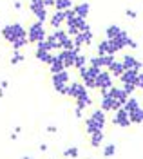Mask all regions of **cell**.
I'll use <instances>...</instances> for the list:
<instances>
[{"label":"cell","instance_id":"cell-29","mask_svg":"<svg viewBox=\"0 0 143 159\" xmlns=\"http://www.w3.org/2000/svg\"><path fill=\"white\" fill-rule=\"evenodd\" d=\"M98 54H113V52H111V43H109V40H103L102 43L98 45Z\"/></svg>","mask_w":143,"mask_h":159},{"label":"cell","instance_id":"cell-13","mask_svg":"<svg viewBox=\"0 0 143 159\" xmlns=\"http://www.w3.org/2000/svg\"><path fill=\"white\" fill-rule=\"evenodd\" d=\"M123 67H125V70L127 69H136V70H141V61L140 60H136V56H132V54H125L122 60Z\"/></svg>","mask_w":143,"mask_h":159},{"label":"cell","instance_id":"cell-15","mask_svg":"<svg viewBox=\"0 0 143 159\" xmlns=\"http://www.w3.org/2000/svg\"><path fill=\"white\" fill-rule=\"evenodd\" d=\"M72 11L76 13V16H80V18H87V15H89V11H91V6H89V2H82V4H76Z\"/></svg>","mask_w":143,"mask_h":159},{"label":"cell","instance_id":"cell-31","mask_svg":"<svg viewBox=\"0 0 143 159\" xmlns=\"http://www.w3.org/2000/svg\"><path fill=\"white\" fill-rule=\"evenodd\" d=\"M24 54L22 52H18V49H15V52H13V58H11V65H16V63H20V61H24Z\"/></svg>","mask_w":143,"mask_h":159},{"label":"cell","instance_id":"cell-34","mask_svg":"<svg viewBox=\"0 0 143 159\" xmlns=\"http://www.w3.org/2000/svg\"><path fill=\"white\" fill-rule=\"evenodd\" d=\"M74 118H76V119H82L83 118V109H80V107H74Z\"/></svg>","mask_w":143,"mask_h":159},{"label":"cell","instance_id":"cell-12","mask_svg":"<svg viewBox=\"0 0 143 159\" xmlns=\"http://www.w3.org/2000/svg\"><path fill=\"white\" fill-rule=\"evenodd\" d=\"M109 94H111L114 101H116V103H120L122 107H123V103L129 99V94L125 92L123 87H111V89H109Z\"/></svg>","mask_w":143,"mask_h":159},{"label":"cell","instance_id":"cell-18","mask_svg":"<svg viewBox=\"0 0 143 159\" xmlns=\"http://www.w3.org/2000/svg\"><path fill=\"white\" fill-rule=\"evenodd\" d=\"M123 109L127 110V114H132L134 110L140 109V101H138L136 98H132V96H129V99L123 103Z\"/></svg>","mask_w":143,"mask_h":159},{"label":"cell","instance_id":"cell-10","mask_svg":"<svg viewBox=\"0 0 143 159\" xmlns=\"http://www.w3.org/2000/svg\"><path fill=\"white\" fill-rule=\"evenodd\" d=\"M87 92V87L83 85V83H78V81H72V83H69L67 85V94L65 96H71V98H80L82 94H85Z\"/></svg>","mask_w":143,"mask_h":159},{"label":"cell","instance_id":"cell-9","mask_svg":"<svg viewBox=\"0 0 143 159\" xmlns=\"http://www.w3.org/2000/svg\"><path fill=\"white\" fill-rule=\"evenodd\" d=\"M102 110L103 112H114V110H118L122 105L120 103H116L113 99V96L109 94V90H105V92H102Z\"/></svg>","mask_w":143,"mask_h":159},{"label":"cell","instance_id":"cell-38","mask_svg":"<svg viewBox=\"0 0 143 159\" xmlns=\"http://www.w3.org/2000/svg\"><path fill=\"white\" fill-rule=\"evenodd\" d=\"M0 87H2V89L6 90V89H7V81H6V80H4V81H2V83H0Z\"/></svg>","mask_w":143,"mask_h":159},{"label":"cell","instance_id":"cell-19","mask_svg":"<svg viewBox=\"0 0 143 159\" xmlns=\"http://www.w3.org/2000/svg\"><path fill=\"white\" fill-rule=\"evenodd\" d=\"M65 22V11H56V15H53L51 25L54 29H60V25Z\"/></svg>","mask_w":143,"mask_h":159},{"label":"cell","instance_id":"cell-6","mask_svg":"<svg viewBox=\"0 0 143 159\" xmlns=\"http://www.w3.org/2000/svg\"><path fill=\"white\" fill-rule=\"evenodd\" d=\"M111 87H113V74L102 69V72L96 76V81H94V89H100L102 92H105V90H109Z\"/></svg>","mask_w":143,"mask_h":159},{"label":"cell","instance_id":"cell-4","mask_svg":"<svg viewBox=\"0 0 143 159\" xmlns=\"http://www.w3.org/2000/svg\"><path fill=\"white\" fill-rule=\"evenodd\" d=\"M47 38V34H45V29H44V22H35V24H31L29 25V31H27V40H29L31 43H38L42 40Z\"/></svg>","mask_w":143,"mask_h":159},{"label":"cell","instance_id":"cell-1","mask_svg":"<svg viewBox=\"0 0 143 159\" xmlns=\"http://www.w3.org/2000/svg\"><path fill=\"white\" fill-rule=\"evenodd\" d=\"M103 127H105V112L102 109L94 110L91 116L85 119V130H87L89 136L94 134V132H102Z\"/></svg>","mask_w":143,"mask_h":159},{"label":"cell","instance_id":"cell-21","mask_svg":"<svg viewBox=\"0 0 143 159\" xmlns=\"http://www.w3.org/2000/svg\"><path fill=\"white\" fill-rule=\"evenodd\" d=\"M103 139H105V134L102 132H94V134H91V147L92 148H100L103 143Z\"/></svg>","mask_w":143,"mask_h":159},{"label":"cell","instance_id":"cell-36","mask_svg":"<svg viewBox=\"0 0 143 159\" xmlns=\"http://www.w3.org/2000/svg\"><path fill=\"white\" fill-rule=\"evenodd\" d=\"M127 16H129V18H136L138 15H136V11H132V9H127Z\"/></svg>","mask_w":143,"mask_h":159},{"label":"cell","instance_id":"cell-16","mask_svg":"<svg viewBox=\"0 0 143 159\" xmlns=\"http://www.w3.org/2000/svg\"><path fill=\"white\" fill-rule=\"evenodd\" d=\"M107 69H109V72H111L113 76H116V78H120L123 72H125V67H123V63H122V61H116V60H114V61L111 63V65H109V67H107Z\"/></svg>","mask_w":143,"mask_h":159},{"label":"cell","instance_id":"cell-23","mask_svg":"<svg viewBox=\"0 0 143 159\" xmlns=\"http://www.w3.org/2000/svg\"><path fill=\"white\" fill-rule=\"evenodd\" d=\"M123 33L122 27H118V25H109L107 29H105V34H107V40H113L116 38V36H120Z\"/></svg>","mask_w":143,"mask_h":159},{"label":"cell","instance_id":"cell-14","mask_svg":"<svg viewBox=\"0 0 143 159\" xmlns=\"http://www.w3.org/2000/svg\"><path fill=\"white\" fill-rule=\"evenodd\" d=\"M138 72H140V70H136V69H127L122 76H120L122 85H125V83H131V85H134V87H136V78H138Z\"/></svg>","mask_w":143,"mask_h":159},{"label":"cell","instance_id":"cell-41","mask_svg":"<svg viewBox=\"0 0 143 159\" xmlns=\"http://www.w3.org/2000/svg\"><path fill=\"white\" fill-rule=\"evenodd\" d=\"M22 159H35V157H31V156H24Z\"/></svg>","mask_w":143,"mask_h":159},{"label":"cell","instance_id":"cell-40","mask_svg":"<svg viewBox=\"0 0 143 159\" xmlns=\"http://www.w3.org/2000/svg\"><path fill=\"white\" fill-rule=\"evenodd\" d=\"M2 96H4V89H2V87H0V98H2Z\"/></svg>","mask_w":143,"mask_h":159},{"label":"cell","instance_id":"cell-3","mask_svg":"<svg viewBox=\"0 0 143 159\" xmlns=\"http://www.w3.org/2000/svg\"><path fill=\"white\" fill-rule=\"evenodd\" d=\"M102 72L100 67H94V65H89V67H82L80 69V76L83 80V85L87 89H94V81H96V76Z\"/></svg>","mask_w":143,"mask_h":159},{"label":"cell","instance_id":"cell-35","mask_svg":"<svg viewBox=\"0 0 143 159\" xmlns=\"http://www.w3.org/2000/svg\"><path fill=\"white\" fill-rule=\"evenodd\" d=\"M47 132H49V134H56V132H58V129H56V127H54V125H49V127H47Z\"/></svg>","mask_w":143,"mask_h":159},{"label":"cell","instance_id":"cell-33","mask_svg":"<svg viewBox=\"0 0 143 159\" xmlns=\"http://www.w3.org/2000/svg\"><path fill=\"white\" fill-rule=\"evenodd\" d=\"M40 6H44V0H31V2H29V7H31V9L40 7Z\"/></svg>","mask_w":143,"mask_h":159},{"label":"cell","instance_id":"cell-25","mask_svg":"<svg viewBox=\"0 0 143 159\" xmlns=\"http://www.w3.org/2000/svg\"><path fill=\"white\" fill-rule=\"evenodd\" d=\"M129 118H131V123H134V125H141L143 123V109L140 107L138 110H134L132 114H129Z\"/></svg>","mask_w":143,"mask_h":159},{"label":"cell","instance_id":"cell-28","mask_svg":"<svg viewBox=\"0 0 143 159\" xmlns=\"http://www.w3.org/2000/svg\"><path fill=\"white\" fill-rule=\"evenodd\" d=\"M102 154H103V157H113L114 154H116V145H114V143H107V145H103Z\"/></svg>","mask_w":143,"mask_h":159},{"label":"cell","instance_id":"cell-37","mask_svg":"<svg viewBox=\"0 0 143 159\" xmlns=\"http://www.w3.org/2000/svg\"><path fill=\"white\" fill-rule=\"evenodd\" d=\"M54 2H56V0H44V6L49 7V6H54Z\"/></svg>","mask_w":143,"mask_h":159},{"label":"cell","instance_id":"cell-17","mask_svg":"<svg viewBox=\"0 0 143 159\" xmlns=\"http://www.w3.org/2000/svg\"><path fill=\"white\" fill-rule=\"evenodd\" d=\"M49 69H51L53 74H56V72H60V70L65 69V67H63V61L60 60V56H58V54H54V56H53V60L49 61Z\"/></svg>","mask_w":143,"mask_h":159},{"label":"cell","instance_id":"cell-30","mask_svg":"<svg viewBox=\"0 0 143 159\" xmlns=\"http://www.w3.org/2000/svg\"><path fill=\"white\" fill-rule=\"evenodd\" d=\"M85 63H87L85 54L78 52V56H76V60H74V67H76V69H82V67H85Z\"/></svg>","mask_w":143,"mask_h":159},{"label":"cell","instance_id":"cell-24","mask_svg":"<svg viewBox=\"0 0 143 159\" xmlns=\"http://www.w3.org/2000/svg\"><path fill=\"white\" fill-rule=\"evenodd\" d=\"M31 11L35 13V16H36V20H38V22H45V18H47V7H45V6L35 7V9H31Z\"/></svg>","mask_w":143,"mask_h":159},{"label":"cell","instance_id":"cell-26","mask_svg":"<svg viewBox=\"0 0 143 159\" xmlns=\"http://www.w3.org/2000/svg\"><path fill=\"white\" fill-rule=\"evenodd\" d=\"M54 7H56V11L72 9V0H56L54 2Z\"/></svg>","mask_w":143,"mask_h":159},{"label":"cell","instance_id":"cell-2","mask_svg":"<svg viewBox=\"0 0 143 159\" xmlns=\"http://www.w3.org/2000/svg\"><path fill=\"white\" fill-rule=\"evenodd\" d=\"M2 36L7 40L9 43H13L15 40H20V38H24V36H27V33H25V29H24L22 24H9V25H4Z\"/></svg>","mask_w":143,"mask_h":159},{"label":"cell","instance_id":"cell-8","mask_svg":"<svg viewBox=\"0 0 143 159\" xmlns=\"http://www.w3.org/2000/svg\"><path fill=\"white\" fill-rule=\"evenodd\" d=\"M78 52H80V49H76V47L71 49V51L62 49L60 52H58V56H60V60L63 61V67H65V69L74 65V60H76V56H78Z\"/></svg>","mask_w":143,"mask_h":159},{"label":"cell","instance_id":"cell-32","mask_svg":"<svg viewBox=\"0 0 143 159\" xmlns=\"http://www.w3.org/2000/svg\"><path fill=\"white\" fill-rule=\"evenodd\" d=\"M136 89L143 90V72H138V78H136Z\"/></svg>","mask_w":143,"mask_h":159},{"label":"cell","instance_id":"cell-20","mask_svg":"<svg viewBox=\"0 0 143 159\" xmlns=\"http://www.w3.org/2000/svg\"><path fill=\"white\" fill-rule=\"evenodd\" d=\"M92 105V98L85 92V94H82L80 98H76V107H80V109H87V107H91Z\"/></svg>","mask_w":143,"mask_h":159},{"label":"cell","instance_id":"cell-39","mask_svg":"<svg viewBox=\"0 0 143 159\" xmlns=\"http://www.w3.org/2000/svg\"><path fill=\"white\" fill-rule=\"evenodd\" d=\"M38 148H40V152H47V145H40Z\"/></svg>","mask_w":143,"mask_h":159},{"label":"cell","instance_id":"cell-22","mask_svg":"<svg viewBox=\"0 0 143 159\" xmlns=\"http://www.w3.org/2000/svg\"><path fill=\"white\" fill-rule=\"evenodd\" d=\"M53 56H54V54H51V51L36 49V60H38V61H44V63L49 65V61L53 60Z\"/></svg>","mask_w":143,"mask_h":159},{"label":"cell","instance_id":"cell-5","mask_svg":"<svg viewBox=\"0 0 143 159\" xmlns=\"http://www.w3.org/2000/svg\"><path fill=\"white\" fill-rule=\"evenodd\" d=\"M67 85H69V72L63 69L60 72H56V74H53V87L56 92H60V94H67Z\"/></svg>","mask_w":143,"mask_h":159},{"label":"cell","instance_id":"cell-27","mask_svg":"<svg viewBox=\"0 0 143 159\" xmlns=\"http://www.w3.org/2000/svg\"><path fill=\"white\" fill-rule=\"evenodd\" d=\"M78 156H80V150H78V147H67V148L63 150V157L78 159Z\"/></svg>","mask_w":143,"mask_h":159},{"label":"cell","instance_id":"cell-7","mask_svg":"<svg viewBox=\"0 0 143 159\" xmlns=\"http://www.w3.org/2000/svg\"><path fill=\"white\" fill-rule=\"evenodd\" d=\"M113 123H114V125H118V127H122V129H127V127H131V118H129L127 110L123 109V107H120L118 110H114Z\"/></svg>","mask_w":143,"mask_h":159},{"label":"cell","instance_id":"cell-11","mask_svg":"<svg viewBox=\"0 0 143 159\" xmlns=\"http://www.w3.org/2000/svg\"><path fill=\"white\" fill-rule=\"evenodd\" d=\"M114 60H116V58H114V54H100V56H94V58H91V65L103 69V67H109Z\"/></svg>","mask_w":143,"mask_h":159}]
</instances>
